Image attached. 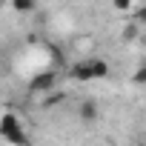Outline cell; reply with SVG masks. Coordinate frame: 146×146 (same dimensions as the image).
<instances>
[{"label":"cell","mask_w":146,"mask_h":146,"mask_svg":"<svg viewBox=\"0 0 146 146\" xmlns=\"http://www.w3.org/2000/svg\"><path fill=\"white\" fill-rule=\"evenodd\" d=\"M132 80H135V83H137V86H146V66H143V69H137V72H135V78H132Z\"/></svg>","instance_id":"7"},{"label":"cell","mask_w":146,"mask_h":146,"mask_svg":"<svg viewBox=\"0 0 146 146\" xmlns=\"http://www.w3.org/2000/svg\"><path fill=\"white\" fill-rule=\"evenodd\" d=\"M69 75L75 78V80H106L112 75V69L100 57H86V60H78L75 66H72Z\"/></svg>","instance_id":"1"},{"label":"cell","mask_w":146,"mask_h":146,"mask_svg":"<svg viewBox=\"0 0 146 146\" xmlns=\"http://www.w3.org/2000/svg\"><path fill=\"white\" fill-rule=\"evenodd\" d=\"M60 100H63V92H60V95H49V98L43 100V106H54V103H60Z\"/></svg>","instance_id":"10"},{"label":"cell","mask_w":146,"mask_h":146,"mask_svg":"<svg viewBox=\"0 0 146 146\" xmlns=\"http://www.w3.org/2000/svg\"><path fill=\"white\" fill-rule=\"evenodd\" d=\"M123 37H126V40H135V37H137V23L126 26V29H123Z\"/></svg>","instance_id":"8"},{"label":"cell","mask_w":146,"mask_h":146,"mask_svg":"<svg viewBox=\"0 0 146 146\" xmlns=\"http://www.w3.org/2000/svg\"><path fill=\"white\" fill-rule=\"evenodd\" d=\"M0 135H3L9 143H29V135L20 129V120H17L12 112L0 117Z\"/></svg>","instance_id":"2"},{"label":"cell","mask_w":146,"mask_h":146,"mask_svg":"<svg viewBox=\"0 0 146 146\" xmlns=\"http://www.w3.org/2000/svg\"><path fill=\"white\" fill-rule=\"evenodd\" d=\"M132 3H135V0H112V9L115 12H129Z\"/></svg>","instance_id":"6"},{"label":"cell","mask_w":146,"mask_h":146,"mask_svg":"<svg viewBox=\"0 0 146 146\" xmlns=\"http://www.w3.org/2000/svg\"><path fill=\"white\" fill-rule=\"evenodd\" d=\"M0 6H3V0H0Z\"/></svg>","instance_id":"11"},{"label":"cell","mask_w":146,"mask_h":146,"mask_svg":"<svg viewBox=\"0 0 146 146\" xmlns=\"http://www.w3.org/2000/svg\"><path fill=\"white\" fill-rule=\"evenodd\" d=\"M54 86V72H40L37 78L29 80V92H49Z\"/></svg>","instance_id":"3"},{"label":"cell","mask_w":146,"mask_h":146,"mask_svg":"<svg viewBox=\"0 0 146 146\" xmlns=\"http://www.w3.org/2000/svg\"><path fill=\"white\" fill-rule=\"evenodd\" d=\"M78 117H80L83 123H95V120H98V103H95L92 98L80 100V106H78Z\"/></svg>","instance_id":"4"},{"label":"cell","mask_w":146,"mask_h":146,"mask_svg":"<svg viewBox=\"0 0 146 146\" xmlns=\"http://www.w3.org/2000/svg\"><path fill=\"white\" fill-rule=\"evenodd\" d=\"M12 9L17 15H32L37 9V0H12Z\"/></svg>","instance_id":"5"},{"label":"cell","mask_w":146,"mask_h":146,"mask_svg":"<svg viewBox=\"0 0 146 146\" xmlns=\"http://www.w3.org/2000/svg\"><path fill=\"white\" fill-rule=\"evenodd\" d=\"M135 23H143L146 26V6H137L135 9Z\"/></svg>","instance_id":"9"}]
</instances>
